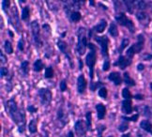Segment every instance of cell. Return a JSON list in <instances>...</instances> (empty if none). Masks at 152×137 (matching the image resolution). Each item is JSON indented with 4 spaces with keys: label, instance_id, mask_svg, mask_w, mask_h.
Returning <instances> with one entry per match:
<instances>
[{
    "label": "cell",
    "instance_id": "6da1fadb",
    "mask_svg": "<svg viewBox=\"0 0 152 137\" xmlns=\"http://www.w3.org/2000/svg\"><path fill=\"white\" fill-rule=\"evenodd\" d=\"M6 108H7V112L9 113L10 117L18 126L19 133H23L25 132L26 128V114L24 109L19 108L14 99H10L8 100L6 103Z\"/></svg>",
    "mask_w": 152,
    "mask_h": 137
},
{
    "label": "cell",
    "instance_id": "7a4b0ae2",
    "mask_svg": "<svg viewBox=\"0 0 152 137\" xmlns=\"http://www.w3.org/2000/svg\"><path fill=\"white\" fill-rule=\"evenodd\" d=\"M88 48L90 49V52L87 53V56L86 57V66L88 67L89 70V76L91 82L94 78V67L97 61V47L94 43H88Z\"/></svg>",
    "mask_w": 152,
    "mask_h": 137
},
{
    "label": "cell",
    "instance_id": "3957f363",
    "mask_svg": "<svg viewBox=\"0 0 152 137\" xmlns=\"http://www.w3.org/2000/svg\"><path fill=\"white\" fill-rule=\"evenodd\" d=\"M86 30L85 27H80L78 30V33H77L78 41H77V46H76V50H77L80 56L84 55L86 53V47L88 46V43H87V40H86Z\"/></svg>",
    "mask_w": 152,
    "mask_h": 137
},
{
    "label": "cell",
    "instance_id": "277c9868",
    "mask_svg": "<svg viewBox=\"0 0 152 137\" xmlns=\"http://www.w3.org/2000/svg\"><path fill=\"white\" fill-rule=\"evenodd\" d=\"M144 45H145V37H144V35L139 34L137 36V42L135 44L132 45L130 48L128 49V51L126 52V56L130 59H132L133 56L135 55V53H139L143 50Z\"/></svg>",
    "mask_w": 152,
    "mask_h": 137
},
{
    "label": "cell",
    "instance_id": "5b68a950",
    "mask_svg": "<svg viewBox=\"0 0 152 137\" xmlns=\"http://www.w3.org/2000/svg\"><path fill=\"white\" fill-rule=\"evenodd\" d=\"M115 21H116V23H118V25L127 27L129 30H130L131 33H134V31H135V28H134V23H133V22L131 19H129V18L126 16L125 13L119 12L118 15L115 16Z\"/></svg>",
    "mask_w": 152,
    "mask_h": 137
},
{
    "label": "cell",
    "instance_id": "8992f818",
    "mask_svg": "<svg viewBox=\"0 0 152 137\" xmlns=\"http://www.w3.org/2000/svg\"><path fill=\"white\" fill-rule=\"evenodd\" d=\"M38 95L40 99V103L43 106L49 105L52 102V92L48 88H40L38 91Z\"/></svg>",
    "mask_w": 152,
    "mask_h": 137
},
{
    "label": "cell",
    "instance_id": "52a82bcc",
    "mask_svg": "<svg viewBox=\"0 0 152 137\" xmlns=\"http://www.w3.org/2000/svg\"><path fill=\"white\" fill-rule=\"evenodd\" d=\"M31 31L34 42L37 47L42 46V40H40V28L38 21H33L31 23Z\"/></svg>",
    "mask_w": 152,
    "mask_h": 137
},
{
    "label": "cell",
    "instance_id": "ba28073f",
    "mask_svg": "<svg viewBox=\"0 0 152 137\" xmlns=\"http://www.w3.org/2000/svg\"><path fill=\"white\" fill-rule=\"evenodd\" d=\"M95 40L100 44L102 55L105 58H108L109 53H108V46H109V40L106 36H102V37H95Z\"/></svg>",
    "mask_w": 152,
    "mask_h": 137
},
{
    "label": "cell",
    "instance_id": "9c48e42d",
    "mask_svg": "<svg viewBox=\"0 0 152 137\" xmlns=\"http://www.w3.org/2000/svg\"><path fill=\"white\" fill-rule=\"evenodd\" d=\"M74 129H75V133L78 137H85L87 129H86V125H85L83 121L82 120L76 121L74 124Z\"/></svg>",
    "mask_w": 152,
    "mask_h": 137
},
{
    "label": "cell",
    "instance_id": "30bf717a",
    "mask_svg": "<svg viewBox=\"0 0 152 137\" xmlns=\"http://www.w3.org/2000/svg\"><path fill=\"white\" fill-rule=\"evenodd\" d=\"M131 64H132V59L128 58L127 56H120L118 59V61H116L114 65L115 66L119 67L120 70H125L127 67L130 66Z\"/></svg>",
    "mask_w": 152,
    "mask_h": 137
},
{
    "label": "cell",
    "instance_id": "8fae6325",
    "mask_svg": "<svg viewBox=\"0 0 152 137\" xmlns=\"http://www.w3.org/2000/svg\"><path fill=\"white\" fill-rule=\"evenodd\" d=\"M136 18L140 23H143L145 26H148L151 20L150 16L145 12V11H140V10L136 13Z\"/></svg>",
    "mask_w": 152,
    "mask_h": 137
},
{
    "label": "cell",
    "instance_id": "7c38bea8",
    "mask_svg": "<svg viewBox=\"0 0 152 137\" xmlns=\"http://www.w3.org/2000/svg\"><path fill=\"white\" fill-rule=\"evenodd\" d=\"M86 80L85 78L84 74H81L79 75L78 79H77V91L80 94H83L85 93L86 89Z\"/></svg>",
    "mask_w": 152,
    "mask_h": 137
},
{
    "label": "cell",
    "instance_id": "4fadbf2b",
    "mask_svg": "<svg viewBox=\"0 0 152 137\" xmlns=\"http://www.w3.org/2000/svg\"><path fill=\"white\" fill-rule=\"evenodd\" d=\"M121 111L125 115H130L132 113V103L131 100H124L121 103Z\"/></svg>",
    "mask_w": 152,
    "mask_h": 137
},
{
    "label": "cell",
    "instance_id": "5bb4252c",
    "mask_svg": "<svg viewBox=\"0 0 152 137\" xmlns=\"http://www.w3.org/2000/svg\"><path fill=\"white\" fill-rule=\"evenodd\" d=\"M108 79L111 82H113L115 86H120L122 84V78L118 71H113V73H111L108 76Z\"/></svg>",
    "mask_w": 152,
    "mask_h": 137
},
{
    "label": "cell",
    "instance_id": "9a60e30c",
    "mask_svg": "<svg viewBox=\"0 0 152 137\" xmlns=\"http://www.w3.org/2000/svg\"><path fill=\"white\" fill-rule=\"evenodd\" d=\"M96 110H97V116H98V119H103L105 114H106V108L105 106L102 103H99L96 105Z\"/></svg>",
    "mask_w": 152,
    "mask_h": 137
},
{
    "label": "cell",
    "instance_id": "2e32d148",
    "mask_svg": "<svg viewBox=\"0 0 152 137\" xmlns=\"http://www.w3.org/2000/svg\"><path fill=\"white\" fill-rule=\"evenodd\" d=\"M57 119L61 122V124L63 125V126L64 125H66L68 122V118L65 115V111H64V108L62 106L59 107V109H58V111H57Z\"/></svg>",
    "mask_w": 152,
    "mask_h": 137
},
{
    "label": "cell",
    "instance_id": "e0dca14e",
    "mask_svg": "<svg viewBox=\"0 0 152 137\" xmlns=\"http://www.w3.org/2000/svg\"><path fill=\"white\" fill-rule=\"evenodd\" d=\"M57 46H58V48H59V50L61 51V53H63L64 55L67 56V58L69 59V60H71V56L68 55V45L65 41L61 40H57Z\"/></svg>",
    "mask_w": 152,
    "mask_h": 137
},
{
    "label": "cell",
    "instance_id": "ac0fdd59",
    "mask_svg": "<svg viewBox=\"0 0 152 137\" xmlns=\"http://www.w3.org/2000/svg\"><path fill=\"white\" fill-rule=\"evenodd\" d=\"M106 26H107V21L104 19H102L97 26L93 27V30H95V32H97V33H102L105 30Z\"/></svg>",
    "mask_w": 152,
    "mask_h": 137
},
{
    "label": "cell",
    "instance_id": "d6986e66",
    "mask_svg": "<svg viewBox=\"0 0 152 137\" xmlns=\"http://www.w3.org/2000/svg\"><path fill=\"white\" fill-rule=\"evenodd\" d=\"M140 128L152 134V123L149 120H148V119L142 120L140 122Z\"/></svg>",
    "mask_w": 152,
    "mask_h": 137
},
{
    "label": "cell",
    "instance_id": "ffe728a7",
    "mask_svg": "<svg viewBox=\"0 0 152 137\" xmlns=\"http://www.w3.org/2000/svg\"><path fill=\"white\" fill-rule=\"evenodd\" d=\"M21 73H22V75L24 76V77H26L29 73V62L25 60V61H23L22 64H21Z\"/></svg>",
    "mask_w": 152,
    "mask_h": 137
},
{
    "label": "cell",
    "instance_id": "44dd1931",
    "mask_svg": "<svg viewBox=\"0 0 152 137\" xmlns=\"http://www.w3.org/2000/svg\"><path fill=\"white\" fill-rule=\"evenodd\" d=\"M69 19L73 23H78L82 19V15L78 10H73L69 14Z\"/></svg>",
    "mask_w": 152,
    "mask_h": 137
},
{
    "label": "cell",
    "instance_id": "7402d4cb",
    "mask_svg": "<svg viewBox=\"0 0 152 137\" xmlns=\"http://www.w3.org/2000/svg\"><path fill=\"white\" fill-rule=\"evenodd\" d=\"M123 81L128 86H135V81H134L132 77L129 74V73H124L123 76Z\"/></svg>",
    "mask_w": 152,
    "mask_h": 137
},
{
    "label": "cell",
    "instance_id": "603a6c76",
    "mask_svg": "<svg viewBox=\"0 0 152 137\" xmlns=\"http://www.w3.org/2000/svg\"><path fill=\"white\" fill-rule=\"evenodd\" d=\"M44 68V65L42 61V59H37L36 61L34 62V65H33V69L34 70L36 71V73H39V71H42Z\"/></svg>",
    "mask_w": 152,
    "mask_h": 137
},
{
    "label": "cell",
    "instance_id": "cb8c5ba5",
    "mask_svg": "<svg viewBox=\"0 0 152 137\" xmlns=\"http://www.w3.org/2000/svg\"><path fill=\"white\" fill-rule=\"evenodd\" d=\"M109 33L110 35L112 36L114 38H116L118 36V26L115 23H112L109 26Z\"/></svg>",
    "mask_w": 152,
    "mask_h": 137
},
{
    "label": "cell",
    "instance_id": "d4e9b609",
    "mask_svg": "<svg viewBox=\"0 0 152 137\" xmlns=\"http://www.w3.org/2000/svg\"><path fill=\"white\" fill-rule=\"evenodd\" d=\"M28 130L30 133H36L38 132L37 128V119H32L28 124Z\"/></svg>",
    "mask_w": 152,
    "mask_h": 137
},
{
    "label": "cell",
    "instance_id": "484cf974",
    "mask_svg": "<svg viewBox=\"0 0 152 137\" xmlns=\"http://www.w3.org/2000/svg\"><path fill=\"white\" fill-rule=\"evenodd\" d=\"M123 3L126 5L127 10L131 14H132L134 12V9H135V3L136 2H134V1H124Z\"/></svg>",
    "mask_w": 152,
    "mask_h": 137
},
{
    "label": "cell",
    "instance_id": "4316f807",
    "mask_svg": "<svg viewBox=\"0 0 152 137\" xmlns=\"http://www.w3.org/2000/svg\"><path fill=\"white\" fill-rule=\"evenodd\" d=\"M21 17H22L23 21H27L29 19V17H30V10H29L28 7H25L24 9L22 10Z\"/></svg>",
    "mask_w": 152,
    "mask_h": 137
},
{
    "label": "cell",
    "instance_id": "83f0119b",
    "mask_svg": "<svg viewBox=\"0 0 152 137\" xmlns=\"http://www.w3.org/2000/svg\"><path fill=\"white\" fill-rule=\"evenodd\" d=\"M86 129L87 130H91V125H92V113L87 112L86 114Z\"/></svg>",
    "mask_w": 152,
    "mask_h": 137
},
{
    "label": "cell",
    "instance_id": "f1b7e54d",
    "mask_svg": "<svg viewBox=\"0 0 152 137\" xmlns=\"http://www.w3.org/2000/svg\"><path fill=\"white\" fill-rule=\"evenodd\" d=\"M4 49L6 51V53H9V55H11L13 53V48H12V44H11L10 41L6 40L4 43Z\"/></svg>",
    "mask_w": 152,
    "mask_h": 137
},
{
    "label": "cell",
    "instance_id": "f546056e",
    "mask_svg": "<svg viewBox=\"0 0 152 137\" xmlns=\"http://www.w3.org/2000/svg\"><path fill=\"white\" fill-rule=\"evenodd\" d=\"M44 77L46 79H51V78L54 77V70H53L52 67H47L45 69Z\"/></svg>",
    "mask_w": 152,
    "mask_h": 137
},
{
    "label": "cell",
    "instance_id": "4dcf8cb0",
    "mask_svg": "<svg viewBox=\"0 0 152 137\" xmlns=\"http://www.w3.org/2000/svg\"><path fill=\"white\" fill-rule=\"evenodd\" d=\"M138 118H139V115L135 114V115H133L132 116H122L121 119L123 120V121H132V122H135V121L138 120Z\"/></svg>",
    "mask_w": 152,
    "mask_h": 137
},
{
    "label": "cell",
    "instance_id": "1f68e13d",
    "mask_svg": "<svg viewBox=\"0 0 152 137\" xmlns=\"http://www.w3.org/2000/svg\"><path fill=\"white\" fill-rule=\"evenodd\" d=\"M129 43H130V40H129V39H123V40H122V42H121L120 47H119V49H118V53H122V52H123L124 49L129 45Z\"/></svg>",
    "mask_w": 152,
    "mask_h": 137
},
{
    "label": "cell",
    "instance_id": "d6a6232c",
    "mask_svg": "<svg viewBox=\"0 0 152 137\" xmlns=\"http://www.w3.org/2000/svg\"><path fill=\"white\" fill-rule=\"evenodd\" d=\"M122 96H123V98L125 100H131L133 97L132 95V93H131V91H130V89L127 88V87L122 90Z\"/></svg>",
    "mask_w": 152,
    "mask_h": 137
},
{
    "label": "cell",
    "instance_id": "836d02e7",
    "mask_svg": "<svg viewBox=\"0 0 152 137\" xmlns=\"http://www.w3.org/2000/svg\"><path fill=\"white\" fill-rule=\"evenodd\" d=\"M98 94H99V96H100L102 99H103V100H105L107 98V94H108V92H107V89H106V87L105 86H103V87H102V88H100L99 89V91H98Z\"/></svg>",
    "mask_w": 152,
    "mask_h": 137
},
{
    "label": "cell",
    "instance_id": "e575fe53",
    "mask_svg": "<svg viewBox=\"0 0 152 137\" xmlns=\"http://www.w3.org/2000/svg\"><path fill=\"white\" fill-rule=\"evenodd\" d=\"M103 87V84L102 82H97V83H93V81L90 83V89L92 91H95L97 88H102Z\"/></svg>",
    "mask_w": 152,
    "mask_h": 137
},
{
    "label": "cell",
    "instance_id": "d590c367",
    "mask_svg": "<svg viewBox=\"0 0 152 137\" xmlns=\"http://www.w3.org/2000/svg\"><path fill=\"white\" fill-rule=\"evenodd\" d=\"M137 8L140 10V11H145V10H147L148 8V3L145 1H137Z\"/></svg>",
    "mask_w": 152,
    "mask_h": 137
},
{
    "label": "cell",
    "instance_id": "8d00e7d4",
    "mask_svg": "<svg viewBox=\"0 0 152 137\" xmlns=\"http://www.w3.org/2000/svg\"><path fill=\"white\" fill-rule=\"evenodd\" d=\"M128 129H129V124H128L127 121H123L118 126V130H119V132H121V133L126 132Z\"/></svg>",
    "mask_w": 152,
    "mask_h": 137
},
{
    "label": "cell",
    "instance_id": "74e56055",
    "mask_svg": "<svg viewBox=\"0 0 152 137\" xmlns=\"http://www.w3.org/2000/svg\"><path fill=\"white\" fill-rule=\"evenodd\" d=\"M67 81L65 79H63L61 82H60V85H59V88H60V91L62 92H65L67 90Z\"/></svg>",
    "mask_w": 152,
    "mask_h": 137
},
{
    "label": "cell",
    "instance_id": "f35d334b",
    "mask_svg": "<svg viewBox=\"0 0 152 137\" xmlns=\"http://www.w3.org/2000/svg\"><path fill=\"white\" fill-rule=\"evenodd\" d=\"M109 69H110V60H109V58H106V59L104 60V62H103L102 70H103L104 71H107V70H109Z\"/></svg>",
    "mask_w": 152,
    "mask_h": 137
},
{
    "label": "cell",
    "instance_id": "ab89813d",
    "mask_svg": "<svg viewBox=\"0 0 152 137\" xmlns=\"http://www.w3.org/2000/svg\"><path fill=\"white\" fill-rule=\"evenodd\" d=\"M18 49L21 52H24V50H25V41H24V39H20V40L18 41Z\"/></svg>",
    "mask_w": 152,
    "mask_h": 137
},
{
    "label": "cell",
    "instance_id": "60d3db41",
    "mask_svg": "<svg viewBox=\"0 0 152 137\" xmlns=\"http://www.w3.org/2000/svg\"><path fill=\"white\" fill-rule=\"evenodd\" d=\"M10 2L9 1V0H4V1H2V9L5 11H7L8 9L10 8Z\"/></svg>",
    "mask_w": 152,
    "mask_h": 137
},
{
    "label": "cell",
    "instance_id": "b9f144b4",
    "mask_svg": "<svg viewBox=\"0 0 152 137\" xmlns=\"http://www.w3.org/2000/svg\"><path fill=\"white\" fill-rule=\"evenodd\" d=\"M9 74V70L8 68L6 67H1V69H0V75H1V77H4L6 75Z\"/></svg>",
    "mask_w": 152,
    "mask_h": 137
},
{
    "label": "cell",
    "instance_id": "7bdbcfd3",
    "mask_svg": "<svg viewBox=\"0 0 152 137\" xmlns=\"http://www.w3.org/2000/svg\"><path fill=\"white\" fill-rule=\"evenodd\" d=\"M97 130H98L99 137H102V132L105 130V126H104V125H100V126L97 128Z\"/></svg>",
    "mask_w": 152,
    "mask_h": 137
},
{
    "label": "cell",
    "instance_id": "ee69618b",
    "mask_svg": "<svg viewBox=\"0 0 152 137\" xmlns=\"http://www.w3.org/2000/svg\"><path fill=\"white\" fill-rule=\"evenodd\" d=\"M27 111L29 113H31V114H34V113H36L38 111V109L34 105H28L27 106Z\"/></svg>",
    "mask_w": 152,
    "mask_h": 137
},
{
    "label": "cell",
    "instance_id": "f6af8a7d",
    "mask_svg": "<svg viewBox=\"0 0 152 137\" xmlns=\"http://www.w3.org/2000/svg\"><path fill=\"white\" fill-rule=\"evenodd\" d=\"M142 58L144 59V60L149 61V60H151V59H152V55H150V53H144Z\"/></svg>",
    "mask_w": 152,
    "mask_h": 137
},
{
    "label": "cell",
    "instance_id": "bcb514c9",
    "mask_svg": "<svg viewBox=\"0 0 152 137\" xmlns=\"http://www.w3.org/2000/svg\"><path fill=\"white\" fill-rule=\"evenodd\" d=\"M0 57H1V58H0V60H1V64H2V65L7 62V58H6V56H5V55L3 53L2 51L0 52Z\"/></svg>",
    "mask_w": 152,
    "mask_h": 137
},
{
    "label": "cell",
    "instance_id": "7dc6e473",
    "mask_svg": "<svg viewBox=\"0 0 152 137\" xmlns=\"http://www.w3.org/2000/svg\"><path fill=\"white\" fill-rule=\"evenodd\" d=\"M133 98L135 99V100H143L144 99V96L141 94H136V95H134Z\"/></svg>",
    "mask_w": 152,
    "mask_h": 137
},
{
    "label": "cell",
    "instance_id": "c3c4849f",
    "mask_svg": "<svg viewBox=\"0 0 152 137\" xmlns=\"http://www.w3.org/2000/svg\"><path fill=\"white\" fill-rule=\"evenodd\" d=\"M144 69H145V65H144V64H141V63H140V64L137 65V70H138L139 71H142Z\"/></svg>",
    "mask_w": 152,
    "mask_h": 137
},
{
    "label": "cell",
    "instance_id": "681fc988",
    "mask_svg": "<svg viewBox=\"0 0 152 137\" xmlns=\"http://www.w3.org/2000/svg\"><path fill=\"white\" fill-rule=\"evenodd\" d=\"M42 27L44 28V30L50 31V26H49V25H47V23H44V25L42 26Z\"/></svg>",
    "mask_w": 152,
    "mask_h": 137
},
{
    "label": "cell",
    "instance_id": "f907efd6",
    "mask_svg": "<svg viewBox=\"0 0 152 137\" xmlns=\"http://www.w3.org/2000/svg\"><path fill=\"white\" fill-rule=\"evenodd\" d=\"M137 136L138 137H145V133H140V132H138L137 133Z\"/></svg>",
    "mask_w": 152,
    "mask_h": 137
},
{
    "label": "cell",
    "instance_id": "816d5d0a",
    "mask_svg": "<svg viewBox=\"0 0 152 137\" xmlns=\"http://www.w3.org/2000/svg\"><path fill=\"white\" fill-rule=\"evenodd\" d=\"M67 137H74V133L71 130V132H69V133L67 134Z\"/></svg>",
    "mask_w": 152,
    "mask_h": 137
},
{
    "label": "cell",
    "instance_id": "f5cc1de1",
    "mask_svg": "<svg viewBox=\"0 0 152 137\" xmlns=\"http://www.w3.org/2000/svg\"><path fill=\"white\" fill-rule=\"evenodd\" d=\"M121 137H131V134L130 133H126V134H123Z\"/></svg>",
    "mask_w": 152,
    "mask_h": 137
},
{
    "label": "cell",
    "instance_id": "db71d44e",
    "mask_svg": "<svg viewBox=\"0 0 152 137\" xmlns=\"http://www.w3.org/2000/svg\"><path fill=\"white\" fill-rule=\"evenodd\" d=\"M79 63H80V70H82V68H83V64H82V60H81V59L79 60Z\"/></svg>",
    "mask_w": 152,
    "mask_h": 137
},
{
    "label": "cell",
    "instance_id": "11a10c76",
    "mask_svg": "<svg viewBox=\"0 0 152 137\" xmlns=\"http://www.w3.org/2000/svg\"><path fill=\"white\" fill-rule=\"evenodd\" d=\"M9 34L10 35V37H11V38H12V37H13V33H12V32H11L10 30H9Z\"/></svg>",
    "mask_w": 152,
    "mask_h": 137
},
{
    "label": "cell",
    "instance_id": "9f6ffc18",
    "mask_svg": "<svg viewBox=\"0 0 152 137\" xmlns=\"http://www.w3.org/2000/svg\"><path fill=\"white\" fill-rule=\"evenodd\" d=\"M89 4H91V5L93 6V7H95V2H94V1H90Z\"/></svg>",
    "mask_w": 152,
    "mask_h": 137
},
{
    "label": "cell",
    "instance_id": "6f0895ef",
    "mask_svg": "<svg viewBox=\"0 0 152 137\" xmlns=\"http://www.w3.org/2000/svg\"><path fill=\"white\" fill-rule=\"evenodd\" d=\"M65 35H66V32H64V33L61 35V37H62V38H64V37H65Z\"/></svg>",
    "mask_w": 152,
    "mask_h": 137
},
{
    "label": "cell",
    "instance_id": "680465c9",
    "mask_svg": "<svg viewBox=\"0 0 152 137\" xmlns=\"http://www.w3.org/2000/svg\"><path fill=\"white\" fill-rule=\"evenodd\" d=\"M150 6H149V8H150V10H151V11H152V2H150V4H149Z\"/></svg>",
    "mask_w": 152,
    "mask_h": 137
},
{
    "label": "cell",
    "instance_id": "91938a15",
    "mask_svg": "<svg viewBox=\"0 0 152 137\" xmlns=\"http://www.w3.org/2000/svg\"><path fill=\"white\" fill-rule=\"evenodd\" d=\"M108 137H113V136H108Z\"/></svg>",
    "mask_w": 152,
    "mask_h": 137
}]
</instances>
